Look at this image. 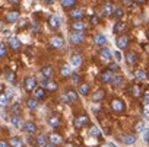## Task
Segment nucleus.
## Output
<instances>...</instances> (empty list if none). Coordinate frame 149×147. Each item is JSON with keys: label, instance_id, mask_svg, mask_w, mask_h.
Returning a JSON list of instances; mask_svg holds the SVG:
<instances>
[{"label": "nucleus", "instance_id": "obj_1", "mask_svg": "<svg viewBox=\"0 0 149 147\" xmlns=\"http://www.w3.org/2000/svg\"><path fill=\"white\" fill-rule=\"evenodd\" d=\"M111 109H113L116 114L123 112V111H124V102H123L121 99H118V98H114V99L111 101Z\"/></svg>", "mask_w": 149, "mask_h": 147}, {"label": "nucleus", "instance_id": "obj_2", "mask_svg": "<svg viewBox=\"0 0 149 147\" xmlns=\"http://www.w3.org/2000/svg\"><path fill=\"white\" fill-rule=\"evenodd\" d=\"M73 124H74V127H76V128H82L86 124H89V118L86 115H78L76 118H74Z\"/></svg>", "mask_w": 149, "mask_h": 147}, {"label": "nucleus", "instance_id": "obj_3", "mask_svg": "<svg viewBox=\"0 0 149 147\" xmlns=\"http://www.w3.org/2000/svg\"><path fill=\"white\" fill-rule=\"evenodd\" d=\"M70 39H72L74 44H81V42L85 39V35H84V32H81V31H73V32H70Z\"/></svg>", "mask_w": 149, "mask_h": 147}, {"label": "nucleus", "instance_id": "obj_4", "mask_svg": "<svg viewBox=\"0 0 149 147\" xmlns=\"http://www.w3.org/2000/svg\"><path fill=\"white\" fill-rule=\"evenodd\" d=\"M129 42H130V39H129L127 35H120V37L116 39V44H117V47H118L120 50H124V48L129 45Z\"/></svg>", "mask_w": 149, "mask_h": 147}, {"label": "nucleus", "instance_id": "obj_5", "mask_svg": "<svg viewBox=\"0 0 149 147\" xmlns=\"http://www.w3.org/2000/svg\"><path fill=\"white\" fill-rule=\"evenodd\" d=\"M25 89L26 90H35L37 89V79L35 77H32V76H29V77H26L25 79Z\"/></svg>", "mask_w": 149, "mask_h": 147}, {"label": "nucleus", "instance_id": "obj_6", "mask_svg": "<svg viewBox=\"0 0 149 147\" xmlns=\"http://www.w3.org/2000/svg\"><path fill=\"white\" fill-rule=\"evenodd\" d=\"M63 101H66V102H74V101H78V93L74 92L73 89H69V90L64 93Z\"/></svg>", "mask_w": 149, "mask_h": 147}, {"label": "nucleus", "instance_id": "obj_7", "mask_svg": "<svg viewBox=\"0 0 149 147\" xmlns=\"http://www.w3.org/2000/svg\"><path fill=\"white\" fill-rule=\"evenodd\" d=\"M48 140H50V144H54V146H60L63 143V137L57 133H53L48 135Z\"/></svg>", "mask_w": 149, "mask_h": 147}, {"label": "nucleus", "instance_id": "obj_8", "mask_svg": "<svg viewBox=\"0 0 149 147\" xmlns=\"http://www.w3.org/2000/svg\"><path fill=\"white\" fill-rule=\"evenodd\" d=\"M113 71L111 70H104L102 73H101V83H110L111 80H113Z\"/></svg>", "mask_w": 149, "mask_h": 147}, {"label": "nucleus", "instance_id": "obj_9", "mask_svg": "<svg viewBox=\"0 0 149 147\" xmlns=\"http://www.w3.org/2000/svg\"><path fill=\"white\" fill-rule=\"evenodd\" d=\"M35 143H37V146H38V147H47V144H48V138L45 137V134H44V133H40V134L37 135Z\"/></svg>", "mask_w": 149, "mask_h": 147}, {"label": "nucleus", "instance_id": "obj_10", "mask_svg": "<svg viewBox=\"0 0 149 147\" xmlns=\"http://www.w3.org/2000/svg\"><path fill=\"white\" fill-rule=\"evenodd\" d=\"M102 10H104V13L107 15V16H111L113 13H114V10H116V6L113 5V2H105L104 3V8H102Z\"/></svg>", "mask_w": 149, "mask_h": 147}, {"label": "nucleus", "instance_id": "obj_11", "mask_svg": "<svg viewBox=\"0 0 149 147\" xmlns=\"http://www.w3.org/2000/svg\"><path fill=\"white\" fill-rule=\"evenodd\" d=\"M121 141L126 146H132V144L136 143V137L133 134H124V135H121Z\"/></svg>", "mask_w": 149, "mask_h": 147}, {"label": "nucleus", "instance_id": "obj_12", "mask_svg": "<svg viewBox=\"0 0 149 147\" xmlns=\"http://www.w3.org/2000/svg\"><path fill=\"white\" fill-rule=\"evenodd\" d=\"M18 19H19V12H18V10H10V12L6 15V21H8L9 23H15Z\"/></svg>", "mask_w": 149, "mask_h": 147}, {"label": "nucleus", "instance_id": "obj_13", "mask_svg": "<svg viewBox=\"0 0 149 147\" xmlns=\"http://www.w3.org/2000/svg\"><path fill=\"white\" fill-rule=\"evenodd\" d=\"M50 44H51V47H54V48H61L63 44H64V39H63L61 37H53V38L50 39Z\"/></svg>", "mask_w": 149, "mask_h": 147}, {"label": "nucleus", "instance_id": "obj_14", "mask_svg": "<svg viewBox=\"0 0 149 147\" xmlns=\"http://www.w3.org/2000/svg\"><path fill=\"white\" fill-rule=\"evenodd\" d=\"M137 58H139V55H137L136 51H127V54H126V61H127L129 64H134V63L137 61Z\"/></svg>", "mask_w": 149, "mask_h": 147}, {"label": "nucleus", "instance_id": "obj_15", "mask_svg": "<svg viewBox=\"0 0 149 147\" xmlns=\"http://www.w3.org/2000/svg\"><path fill=\"white\" fill-rule=\"evenodd\" d=\"M130 93H132L133 98H139V96H142V89H140V86H139L137 83H133V85L130 86Z\"/></svg>", "mask_w": 149, "mask_h": 147}, {"label": "nucleus", "instance_id": "obj_16", "mask_svg": "<svg viewBox=\"0 0 149 147\" xmlns=\"http://www.w3.org/2000/svg\"><path fill=\"white\" fill-rule=\"evenodd\" d=\"M26 133H29V134H32V133H35L37 131V125H35V122H32V121H26V122H24V127H22Z\"/></svg>", "mask_w": 149, "mask_h": 147}, {"label": "nucleus", "instance_id": "obj_17", "mask_svg": "<svg viewBox=\"0 0 149 147\" xmlns=\"http://www.w3.org/2000/svg\"><path fill=\"white\" fill-rule=\"evenodd\" d=\"M84 13H85V12H84V9H81V8H79V9H72V10L69 12V16L73 18V19H81V18L84 16Z\"/></svg>", "mask_w": 149, "mask_h": 147}, {"label": "nucleus", "instance_id": "obj_18", "mask_svg": "<svg viewBox=\"0 0 149 147\" xmlns=\"http://www.w3.org/2000/svg\"><path fill=\"white\" fill-rule=\"evenodd\" d=\"M48 23H50V26H51L53 29H56V28L60 26V18H58L57 15H51V16L48 18Z\"/></svg>", "mask_w": 149, "mask_h": 147}, {"label": "nucleus", "instance_id": "obj_19", "mask_svg": "<svg viewBox=\"0 0 149 147\" xmlns=\"http://www.w3.org/2000/svg\"><path fill=\"white\" fill-rule=\"evenodd\" d=\"M9 45H10L12 50H19V48L22 47V44H21V41L18 39V37H10V38H9Z\"/></svg>", "mask_w": 149, "mask_h": 147}, {"label": "nucleus", "instance_id": "obj_20", "mask_svg": "<svg viewBox=\"0 0 149 147\" xmlns=\"http://www.w3.org/2000/svg\"><path fill=\"white\" fill-rule=\"evenodd\" d=\"M41 73H42L44 79H50V77L54 75V70H53V67H51V66H44V67H42V70H41Z\"/></svg>", "mask_w": 149, "mask_h": 147}, {"label": "nucleus", "instance_id": "obj_21", "mask_svg": "<svg viewBox=\"0 0 149 147\" xmlns=\"http://www.w3.org/2000/svg\"><path fill=\"white\" fill-rule=\"evenodd\" d=\"M134 77H136L137 80H145V79L148 77V73H146V70H143V68H137V70H134Z\"/></svg>", "mask_w": 149, "mask_h": 147}, {"label": "nucleus", "instance_id": "obj_22", "mask_svg": "<svg viewBox=\"0 0 149 147\" xmlns=\"http://www.w3.org/2000/svg\"><path fill=\"white\" fill-rule=\"evenodd\" d=\"M94 41H95V44H98V45L104 47V45L107 44V37H105V35H102V34H97V35H95V38H94Z\"/></svg>", "mask_w": 149, "mask_h": 147}, {"label": "nucleus", "instance_id": "obj_23", "mask_svg": "<svg viewBox=\"0 0 149 147\" xmlns=\"http://www.w3.org/2000/svg\"><path fill=\"white\" fill-rule=\"evenodd\" d=\"M98 54H100V57H101L102 60H110V58H111V51H110L107 47H102Z\"/></svg>", "mask_w": 149, "mask_h": 147}, {"label": "nucleus", "instance_id": "obj_24", "mask_svg": "<svg viewBox=\"0 0 149 147\" xmlns=\"http://www.w3.org/2000/svg\"><path fill=\"white\" fill-rule=\"evenodd\" d=\"M10 124L13 125V127H24V124L21 122V117L18 115V114H13L12 117H10Z\"/></svg>", "mask_w": 149, "mask_h": 147}, {"label": "nucleus", "instance_id": "obj_25", "mask_svg": "<svg viewBox=\"0 0 149 147\" xmlns=\"http://www.w3.org/2000/svg\"><path fill=\"white\" fill-rule=\"evenodd\" d=\"M123 80H124V77L121 76V75H116V76H113V86L114 88H120L121 85H123Z\"/></svg>", "mask_w": 149, "mask_h": 147}, {"label": "nucleus", "instance_id": "obj_26", "mask_svg": "<svg viewBox=\"0 0 149 147\" xmlns=\"http://www.w3.org/2000/svg\"><path fill=\"white\" fill-rule=\"evenodd\" d=\"M45 96V89L41 86V88H37L35 90H34V98L38 101V99H42Z\"/></svg>", "mask_w": 149, "mask_h": 147}, {"label": "nucleus", "instance_id": "obj_27", "mask_svg": "<svg viewBox=\"0 0 149 147\" xmlns=\"http://www.w3.org/2000/svg\"><path fill=\"white\" fill-rule=\"evenodd\" d=\"M81 63H82V57H81L79 54H73V55H72V58H70V64H72V66L78 67V66H81Z\"/></svg>", "mask_w": 149, "mask_h": 147}, {"label": "nucleus", "instance_id": "obj_28", "mask_svg": "<svg viewBox=\"0 0 149 147\" xmlns=\"http://www.w3.org/2000/svg\"><path fill=\"white\" fill-rule=\"evenodd\" d=\"M72 28H73V31H81V32H84V29H85V23H84L82 21H76V22H73V23H72Z\"/></svg>", "mask_w": 149, "mask_h": 147}, {"label": "nucleus", "instance_id": "obj_29", "mask_svg": "<svg viewBox=\"0 0 149 147\" xmlns=\"http://www.w3.org/2000/svg\"><path fill=\"white\" fill-rule=\"evenodd\" d=\"M89 90H91V86L88 83H81L79 85V93L81 95H89Z\"/></svg>", "mask_w": 149, "mask_h": 147}, {"label": "nucleus", "instance_id": "obj_30", "mask_svg": "<svg viewBox=\"0 0 149 147\" xmlns=\"http://www.w3.org/2000/svg\"><path fill=\"white\" fill-rule=\"evenodd\" d=\"M48 124H50L53 128H57V127L60 125V118H58L57 115H53V117L48 118Z\"/></svg>", "mask_w": 149, "mask_h": 147}, {"label": "nucleus", "instance_id": "obj_31", "mask_svg": "<svg viewBox=\"0 0 149 147\" xmlns=\"http://www.w3.org/2000/svg\"><path fill=\"white\" fill-rule=\"evenodd\" d=\"M10 146L12 147H22V138L21 137H12L10 138Z\"/></svg>", "mask_w": 149, "mask_h": 147}, {"label": "nucleus", "instance_id": "obj_32", "mask_svg": "<svg viewBox=\"0 0 149 147\" xmlns=\"http://www.w3.org/2000/svg\"><path fill=\"white\" fill-rule=\"evenodd\" d=\"M78 0H60V3H61V6L64 8V9H69V8H73L74 6V3H76Z\"/></svg>", "mask_w": 149, "mask_h": 147}, {"label": "nucleus", "instance_id": "obj_33", "mask_svg": "<svg viewBox=\"0 0 149 147\" xmlns=\"http://www.w3.org/2000/svg\"><path fill=\"white\" fill-rule=\"evenodd\" d=\"M5 77L8 82H15L16 80V76H15V73L10 71V70H5Z\"/></svg>", "mask_w": 149, "mask_h": 147}, {"label": "nucleus", "instance_id": "obj_34", "mask_svg": "<svg viewBox=\"0 0 149 147\" xmlns=\"http://www.w3.org/2000/svg\"><path fill=\"white\" fill-rule=\"evenodd\" d=\"M104 96H105V92H104V90H97V92L92 95V101L98 102V101H101Z\"/></svg>", "mask_w": 149, "mask_h": 147}, {"label": "nucleus", "instance_id": "obj_35", "mask_svg": "<svg viewBox=\"0 0 149 147\" xmlns=\"http://www.w3.org/2000/svg\"><path fill=\"white\" fill-rule=\"evenodd\" d=\"M8 102H9V98H8V95H6L5 92H2V93H0V106H2V108H5V106L8 105Z\"/></svg>", "mask_w": 149, "mask_h": 147}, {"label": "nucleus", "instance_id": "obj_36", "mask_svg": "<svg viewBox=\"0 0 149 147\" xmlns=\"http://www.w3.org/2000/svg\"><path fill=\"white\" fill-rule=\"evenodd\" d=\"M60 73H61V76H72V70H70V67H69L67 64L61 66V70H60Z\"/></svg>", "mask_w": 149, "mask_h": 147}, {"label": "nucleus", "instance_id": "obj_37", "mask_svg": "<svg viewBox=\"0 0 149 147\" xmlns=\"http://www.w3.org/2000/svg\"><path fill=\"white\" fill-rule=\"evenodd\" d=\"M26 105H28L29 109H35L38 104H37V99L35 98H29V99H26Z\"/></svg>", "mask_w": 149, "mask_h": 147}, {"label": "nucleus", "instance_id": "obj_38", "mask_svg": "<svg viewBox=\"0 0 149 147\" xmlns=\"http://www.w3.org/2000/svg\"><path fill=\"white\" fill-rule=\"evenodd\" d=\"M89 135H92V137H100V135H101L100 128H98V127H95V125H92V127H91V130H89Z\"/></svg>", "mask_w": 149, "mask_h": 147}, {"label": "nucleus", "instance_id": "obj_39", "mask_svg": "<svg viewBox=\"0 0 149 147\" xmlns=\"http://www.w3.org/2000/svg\"><path fill=\"white\" fill-rule=\"evenodd\" d=\"M123 29H124V22H121V21H118V22L114 25V28H113L114 34H117V32H120V31H123Z\"/></svg>", "mask_w": 149, "mask_h": 147}, {"label": "nucleus", "instance_id": "obj_40", "mask_svg": "<svg viewBox=\"0 0 149 147\" xmlns=\"http://www.w3.org/2000/svg\"><path fill=\"white\" fill-rule=\"evenodd\" d=\"M6 54H8V47H6L3 42H0V58L6 57Z\"/></svg>", "mask_w": 149, "mask_h": 147}, {"label": "nucleus", "instance_id": "obj_41", "mask_svg": "<svg viewBox=\"0 0 149 147\" xmlns=\"http://www.w3.org/2000/svg\"><path fill=\"white\" fill-rule=\"evenodd\" d=\"M123 15H124L123 9H121V8H116V10H114V16H116L117 19H121V18H123Z\"/></svg>", "mask_w": 149, "mask_h": 147}, {"label": "nucleus", "instance_id": "obj_42", "mask_svg": "<svg viewBox=\"0 0 149 147\" xmlns=\"http://www.w3.org/2000/svg\"><path fill=\"white\" fill-rule=\"evenodd\" d=\"M134 128H136L137 133H143V131H145V122H142V121L137 122V124L134 125Z\"/></svg>", "mask_w": 149, "mask_h": 147}, {"label": "nucleus", "instance_id": "obj_43", "mask_svg": "<svg viewBox=\"0 0 149 147\" xmlns=\"http://www.w3.org/2000/svg\"><path fill=\"white\" fill-rule=\"evenodd\" d=\"M142 112L145 115V118L149 119V104H143V108H142Z\"/></svg>", "mask_w": 149, "mask_h": 147}, {"label": "nucleus", "instance_id": "obj_44", "mask_svg": "<svg viewBox=\"0 0 149 147\" xmlns=\"http://www.w3.org/2000/svg\"><path fill=\"white\" fill-rule=\"evenodd\" d=\"M45 88H48L50 90H56L57 89V83H54V82H47V86Z\"/></svg>", "mask_w": 149, "mask_h": 147}, {"label": "nucleus", "instance_id": "obj_45", "mask_svg": "<svg viewBox=\"0 0 149 147\" xmlns=\"http://www.w3.org/2000/svg\"><path fill=\"white\" fill-rule=\"evenodd\" d=\"M108 70H111V71L113 70H118V64L117 63H110L108 64Z\"/></svg>", "mask_w": 149, "mask_h": 147}, {"label": "nucleus", "instance_id": "obj_46", "mask_svg": "<svg viewBox=\"0 0 149 147\" xmlns=\"http://www.w3.org/2000/svg\"><path fill=\"white\" fill-rule=\"evenodd\" d=\"M143 140H145L146 144L149 143V130H145V131H143Z\"/></svg>", "mask_w": 149, "mask_h": 147}, {"label": "nucleus", "instance_id": "obj_47", "mask_svg": "<svg viewBox=\"0 0 149 147\" xmlns=\"http://www.w3.org/2000/svg\"><path fill=\"white\" fill-rule=\"evenodd\" d=\"M143 104H149V89L143 93Z\"/></svg>", "mask_w": 149, "mask_h": 147}, {"label": "nucleus", "instance_id": "obj_48", "mask_svg": "<svg viewBox=\"0 0 149 147\" xmlns=\"http://www.w3.org/2000/svg\"><path fill=\"white\" fill-rule=\"evenodd\" d=\"M79 79H81L79 75H72V82L73 83H79Z\"/></svg>", "mask_w": 149, "mask_h": 147}, {"label": "nucleus", "instance_id": "obj_49", "mask_svg": "<svg viewBox=\"0 0 149 147\" xmlns=\"http://www.w3.org/2000/svg\"><path fill=\"white\" fill-rule=\"evenodd\" d=\"M0 147H10V146H9L5 140H0Z\"/></svg>", "mask_w": 149, "mask_h": 147}, {"label": "nucleus", "instance_id": "obj_50", "mask_svg": "<svg viewBox=\"0 0 149 147\" xmlns=\"http://www.w3.org/2000/svg\"><path fill=\"white\" fill-rule=\"evenodd\" d=\"M116 60H117V61L121 60V52H120V51H116Z\"/></svg>", "mask_w": 149, "mask_h": 147}, {"label": "nucleus", "instance_id": "obj_51", "mask_svg": "<svg viewBox=\"0 0 149 147\" xmlns=\"http://www.w3.org/2000/svg\"><path fill=\"white\" fill-rule=\"evenodd\" d=\"M19 111V102H15V105H13V112H18Z\"/></svg>", "mask_w": 149, "mask_h": 147}, {"label": "nucleus", "instance_id": "obj_52", "mask_svg": "<svg viewBox=\"0 0 149 147\" xmlns=\"http://www.w3.org/2000/svg\"><path fill=\"white\" fill-rule=\"evenodd\" d=\"M123 3H124V5H127V6H132V5H133L132 0H123Z\"/></svg>", "mask_w": 149, "mask_h": 147}, {"label": "nucleus", "instance_id": "obj_53", "mask_svg": "<svg viewBox=\"0 0 149 147\" xmlns=\"http://www.w3.org/2000/svg\"><path fill=\"white\" fill-rule=\"evenodd\" d=\"M9 3H13V5H18V3H21V0H8Z\"/></svg>", "mask_w": 149, "mask_h": 147}, {"label": "nucleus", "instance_id": "obj_54", "mask_svg": "<svg viewBox=\"0 0 149 147\" xmlns=\"http://www.w3.org/2000/svg\"><path fill=\"white\" fill-rule=\"evenodd\" d=\"M26 140H28V143H29V144H34V143H35V140H32L31 137H28Z\"/></svg>", "mask_w": 149, "mask_h": 147}, {"label": "nucleus", "instance_id": "obj_55", "mask_svg": "<svg viewBox=\"0 0 149 147\" xmlns=\"http://www.w3.org/2000/svg\"><path fill=\"white\" fill-rule=\"evenodd\" d=\"M45 3H47V5H53L54 0H45Z\"/></svg>", "mask_w": 149, "mask_h": 147}, {"label": "nucleus", "instance_id": "obj_56", "mask_svg": "<svg viewBox=\"0 0 149 147\" xmlns=\"http://www.w3.org/2000/svg\"><path fill=\"white\" fill-rule=\"evenodd\" d=\"M101 147H113V146H111V144H108V143H104Z\"/></svg>", "mask_w": 149, "mask_h": 147}, {"label": "nucleus", "instance_id": "obj_57", "mask_svg": "<svg viewBox=\"0 0 149 147\" xmlns=\"http://www.w3.org/2000/svg\"><path fill=\"white\" fill-rule=\"evenodd\" d=\"M137 3H145V2H148V0H136Z\"/></svg>", "mask_w": 149, "mask_h": 147}, {"label": "nucleus", "instance_id": "obj_58", "mask_svg": "<svg viewBox=\"0 0 149 147\" xmlns=\"http://www.w3.org/2000/svg\"><path fill=\"white\" fill-rule=\"evenodd\" d=\"M47 147H57V146H54V144H47Z\"/></svg>", "mask_w": 149, "mask_h": 147}, {"label": "nucleus", "instance_id": "obj_59", "mask_svg": "<svg viewBox=\"0 0 149 147\" xmlns=\"http://www.w3.org/2000/svg\"><path fill=\"white\" fill-rule=\"evenodd\" d=\"M0 29H3V22H0Z\"/></svg>", "mask_w": 149, "mask_h": 147}, {"label": "nucleus", "instance_id": "obj_60", "mask_svg": "<svg viewBox=\"0 0 149 147\" xmlns=\"http://www.w3.org/2000/svg\"><path fill=\"white\" fill-rule=\"evenodd\" d=\"M146 51H148V52H149V45H148V47H146Z\"/></svg>", "mask_w": 149, "mask_h": 147}]
</instances>
